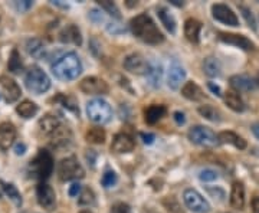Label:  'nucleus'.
<instances>
[{
	"instance_id": "4c0bfd02",
	"label": "nucleus",
	"mask_w": 259,
	"mask_h": 213,
	"mask_svg": "<svg viewBox=\"0 0 259 213\" xmlns=\"http://www.w3.org/2000/svg\"><path fill=\"white\" fill-rule=\"evenodd\" d=\"M98 4H100L104 10H107L111 16H114V18H117V19H120L121 18L120 10H118V7H117L115 3L108 1V0H101V1H98Z\"/></svg>"
},
{
	"instance_id": "f03ea898",
	"label": "nucleus",
	"mask_w": 259,
	"mask_h": 213,
	"mask_svg": "<svg viewBox=\"0 0 259 213\" xmlns=\"http://www.w3.org/2000/svg\"><path fill=\"white\" fill-rule=\"evenodd\" d=\"M52 72L60 81L77 79L82 72L81 59L75 52H68L52 65Z\"/></svg>"
},
{
	"instance_id": "e433bc0d",
	"label": "nucleus",
	"mask_w": 259,
	"mask_h": 213,
	"mask_svg": "<svg viewBox=\"0 0 259 213\" xmlns=\"http://www.w3.org/2000/svg\"><path fill=\"white\" fill-rule=\"evenodd\" d=\"M55 101H59L62 102V105L65 108H68L69 111L75 113V114H80V108H78V104H77V99L74 97H68V95H58L55 98Z\"/></svg>"
},
{
	"instance_id": "c03bdc74",
	"label": "nucleus",
	"mask_w": 259,
	"mask_h": 213,
	"mask_svg": "<svg viewBox=\"0 0 259 213\" xmlns=\"http://www.w3.org/2000/svg\"><path fill=\"white\" fill-rule=\"evenodd\" d=\"M33 6V3L30 0H23V1H16V7L20 12H26L28 9H30Z\"/></svg>"
},
{
	"instance_id": "09e8293b",
	"label": "nucleus",
	"mask_w": 259,
	"mask_h": 213,
	"mask_svg": "<svg viewBox=\"0 0 259 213\" xmlns=\"http://www.w3.org/2000/svg\"><path fill=\"white\" fill-rule=\"evenodd\" d=\"M207 87H209V90H210L213 94H216L218 97H222V91H220V88L218 87V85H215L213 82H209V85H207Z\"/></svg>"
},
{
	"instance_id": "7ed1b4c3",
	"label": "nucleus",
	"mask_w": 259,
	"mask_h": 213,
	"mask_svg": "<svg viewBox=\"0 0 259 213\" xmlns=\"http://www.w3.org/2000/svg\"><path fill=\"white\" fill-rule=\"evenodd\" d=\"M54 172V158L49 152L39 150V153L35 155V158L30 160L28 166V173L30 177L38 180H46Z\"/></svg>"
},
{
	"instance_id": "4be33fe9",
	"label": "nucleus",
	"mask_w": 259,
	"mask_h": 213,
	"mask_svg": "<svg viewBox=\"0 0 259 213\" xmlns=\"http://www.w3.org/2000/svg\"><path fill=\"white\" fill-rule=\"evenodd\" d=\"M60 125H62L60 118L59 117H55L54 114H48V116H45L39 121L40 131H42L45 136H51L57 128H59Z\"/></svg>"
},
{
	"instance_id": "a18cd8bd",
	"label": "nucleus",
	"mask_w": 259,
	"mask_h": 213,
	"mask_svg": "<svg viewBox=\"0 0 259 213\" xmlns=\"http://www.w3.org/2000/svg\"><path fill=\"white\" fill-rule=\"evenodd\" d=\"M89 19L92 20V22H95V23H101V22H104V16H102V13H101L100 10L94 9L89 13Z\"/></svg>"
},
{
	"instance_id": "dca6fc26",
	"label": "nucleus",
	"mask_w": 259,
	"mask_h": 213,
	"mask_svg": "<svg viewBox=\"0 0 259 213\" xmlns=\"http://www.w3.org/2000/svg\"><path fill=\"white\" fill-rule=\"evenodd\" d=\"M16 140V127L12 122H1L0 124V150H9V147Z\"/></svg>"
},
{
	"instance_id": "58836bf2",
	"label": "nucleus",
	"mask_w": 259,
	"mask_h": 213,
	"mask_svg": "<svg viewBox=\"0 0 259 213\" xmlns=\"http://www.w3.org/2000/svg\"><path fill=\"white\" fill-rule=\"evenodd\" d=\"M78 202H80V205H84V206H92L95 203V194L91 189H84L81 192Z\"/></svg>"
},
{
	"instance_id": "aec40b11",
	"label": "nucleus",
	"mask_w": 259,
	"mask_h": 213,
	"mask_svg": "<svg viewBox=\"0 0 259 213\" xmlns=\"http://www.w3.org/2000/svg\"><path fill=\"white\" fill-rule=\"evenodd\" d=\"M230 206L233 209H243L245 206V186L242 182H235L230 190Z\"/></svg>"
},
{
	"instance_id": "2eb2a0df",
	"label": "nucleus",
	"mask_w": 259,
	"mask_h": 213,
	"mask_svg": "<svg viewBox=\"0 0 259 213\" xmlns=\"http://www.w3.org/2000/svg\"><path fill=\"white\" fill-rule=\"evenodd\" d=\"M134 147H136V141H134V138L131 136H128V134H125V133L117 134V136L114 137L113 144H111V150L115 152V153H120V154L133 152Z\"/></svg>"
},
{
	"instance_id": "5fc2aeb1",
	"label": "nucleus",
	"mask_w": 259,
	"mask_h": 213,
	"mask_svg": "<svg viewBox=\"0 0 259 213\" xmlns=\"http://www.w3.org/2000/svg\"><path fill=\"white\" fill-rule=\"evenodd\" d=\"M172 3L176 4V6H183V3H180L179 0H172Z\"/></svg>"
},
{
	"instance_id": "9b49d317",
	"label": "nucleus",
	"mask_w": 259,
	"mask_h": 213,
	"mask_svg": "<svg viewBox=\"0 0 259 213\" xmlns=\"http://www.w3.org/2000/svg\"><path fill=\"white\" fill-rule=\"evenodd\" d=\"M124 68L136 75H147L150 71V63L141 54H131L124 59Z\"/></svg>"
},
{
	"instance_id": "9d476101",
	"label": "nucleus",
	"mask_w": 259,
	"mask_h": 213,
	"mask_svg": "<svg viewBox=\"0 0 259 213\" xmlns=\"http://www.w3.org/2000/svg\"><path fill=\"white\" fill-rule=\"evenodd\" d=\"M36 197H38V203L43 209L52 212L57 208V194L55 190L45 182H42L36 187Z\"/></svg>"
},
{
	"instance_id": "1a4fd4ad",
	"label": "nucleus",
	"mask_w": 259,
	"mask_h": 213,
	"mask_svg": "<svg viewBox=\"0 0 259 213\" xmlns=\"http://www.w3.org/2000/svg\"><path fill=\"white\" fill-rule=\"evenodd\" d=\"M80 88L82 92L88 95H105L110 91L108 84L97 77H86L81 81Z\"/></svg>"
},
{
	"instance_id": "79ce46f5",
	"label": "nucleus",
	"mask_w": 259,
	"mask_h": 213,
	"mask_svg": "<svg viewBox=\"0 0 259 213\" xmlns=\"http://www.w3.org/2000/svg\"><path fill=\"white\" fill-rule=\"evenodd\" d=\"M199 177L200 180H203V182H213V180L218 179V173L213 172V170H210V169H204V170L200 172Z\"/></svg>"
},
{
	"instance_id": "603ef678",
	"label": "nucleus",
	"mask_w": 259,
	"mask_h": 213,
	"mask_svg": "<svg viewBox=\"0 0 259 213\" xmlns=\"http://www.w3.org/2000/svg\"><path fill=\"white\" fill-rule=\"evenodd\" d=\"M25 150H26V146H25V144H16V147H15L16 154H23Z\"/></svg>"
},
{
	"instance_id": "f3484780",
	"label": "nucleus",
	"mask_w": 259,
	"mask_h": 213,
	"mask_svg": "<svg viewBox=\"0 0 259 213\" xmlns=\"http://www.w3.org/2000/svg\"><path fill=\"white\" fill-rule=\"evenodd\" d=\"M219 39L222 42L228 43V45H233V46L240 48V49H245V51H254V49H255V45H254L249 39L242 36V35L220 32Z\"/></svg>"
},
{
	"instance_id": "864d4df0",
	"label": "nucleus",
	"mask_w": 259,
	"mask_h": 213,
	"mask_svg": "<svg viewBox=\"0 0 259 213\" xmlns=\"http://www.w3.org/2000/svg\"><path fill=\"white\" fill-rule=\"evenodd\" d=\"M252 133H254V136L259 140V124H254V125H252Z\"/></svg>"
},
{
	"instance_id": "5701e85b",
	"label": "nucleus",
	"mask_w": 259,
	"mask_h": 213,
	"mask_svg": "<svg viewBox=\"0 0 259 213\" xmlns=\"http://www.w3.org/2000/svg\"><path fill=\"white\" fill-rule=\"evenodd\" d=\"M167 113V108L164 105H150L144 110V118H145V122L153 125L156 124L159 120H161L163 117L166 116Z\"/></svg>"
},
{
	"instance_id": "6e6552de",
	"label": "nucleus",
	"mask_w": 259,
	"mask_h": 213,
	"mask_svg": "<svg viewBox=\"0 0 259 213\" xmlns=\"http://www.w3.org/2000/svg\"><path fill=\"white\" fill-rule=\"evenodd\" d=\"M183 200H184V205L187 206V209L192 211V212H210V205H209V202H207L198 190H195V189H186L184 193H183Z\"/></svg>"
},
{
	"instance_id": "72a5a7b5",
	"label": "nucleus",
	"mask_w": 259,
	"mask_h": 213,
	"mask_svg": "<svg viewBox=\"0 0 259 213\" xmlns=\"http://www.w3.org/2000/svg\"><path fill=\"white\" fill-rule=\"evenodd\" d=\"M199 114L201 117H204L206 120H209V121H213V122H219L222 120V114L219 113V110H216L212 105H201V107H199Z\"/></svg>"
},
{
	"instance_id": "ddd939ff",
	"label": "nucleus",
	"mask_w": 259,
	"mask_h": 213,
	"mask_svg": "<svg viewBox=\"0 0 259 213\" xmlns=\"http://www.w3.org/2000/svg\"><path fill=\"white\" fill-rule=\"evenodd\" d=\"M0 85H1L6 102H15L22 95V90L18 85V82L9 75H1L0 77Z\"/></svg>"
},
{
	"instance_id": "cd10ccee",
	"label": "nucleus",
	"mask_w": 259,
	"mask_h": 213,
	"mask_svg": "<svg viewBox=\"0 0 259 213\" xmlns=\"http://www.w3.org/2000/svg\"><path fill=\"white\" fill-rule=\"evenodd\" d=\"M225 102H226V105L232 110V111H235V113H242L243 110H245V104H243V101H242V98L238 92H235V91H228V92H225Z\"/></svg>"
},
{
	"instance_id": "412c9836",
	"label": "nucleus",
	"mask_w": 259,
	"mask_h": 213,
	"mask_svg": "<svg viewBox=\"0 0 259 213\" xmlns=\"http://www.w3.org/2000/svg\"><path fill=\"white\" fill-rule=\"evenodd\" d=\"M201 23L196 19H187L184 22V36L192 43H199Z\"/></svg>"
},
{
	"instance_id": "f8f14e48",
	"label": "nucleus",
	"mask_w": 259,
	"mask_h": 213,
	"mask_svg": "<svg viewBox=\"0 0 259 213\" xmlns=\"http://www.w3.org/2000/svg\"><path fill=\"white\" fill-rule=\"evenodd\" d=\"M212 15L216 20H219L220 23L223 25H228V26H239V19L238 16L235 15V12L226 6V4H222V3H218V4H213L212 6Z\"/></svg>"
},
{
	"instance_id": "a878e982",
	"label": "nucleus",
	"mask_w": 259,
	"mask_h": 213,
	"mask_svg": "<svg viewBox=\"0 0 259 213\" xmlns=\"http://www.w3.org/2000/svg\"><path fill=\"white\" fill-rule=\"evenodd\" d=\"M181 95L184 98H187V99H190V101H200V99H203V97H204L201 88H200L196 82H193V81L184 84V87L181 88Z\"/></svg>"
},
{
	"instance_id": "a19ab883",
	"label": "nucleus",
	"mask_w": 259,
	"mask_h": 213,
	"mask_svg": "<svg viewBox=\"0 0 259 213\" xmlns=\"http://www.w3.org/2000/svg\"><path fill=\"white\" fill-rule=\"evenodd\" d=\"M239 10L242 12V16L245 18L246 23L249 25V28H252L254 30H258V26H257V20H255V18H254L252 12H251L248 7H245V6H239Z\"/></svg>"
},
{
	"instance_id": "3c124183",
	"label": "nucleus",
	"mask_w": 259,
	"mask_h": 213,
	"mask_svg": "<svg viewBox=\"0 0 259 213\" xmlns=\"http://www.w3.org/2000/svg\"><path fill=\"white\" fill-rule=\"evenodd\" d=\"M252 211L254 213H259V196H255L252 199Z\"/></svg>"
},
{
	"instance_id": "4468645a",
	"label": "nucleus",
	"mask_w": 259,
	"mask_h": 213,
	"mask_svg": "<svg viewBox=\"0 0 259 213\" xmlns=\"http://www.w3.org/2000/svg\"><path fill=\"white\" fill-rule=\"evenodd\" d=\"M186 78V71L183 69V66L180 65L179 62H172V65L169 66V71H167V85L177 91L181 85V82L184 81Z\"/></svg>"
},
{
	"instance_id": "c9c22d12",
	"label": "nucleus",
	"mask_w": 259,
	"mask_h": 213,
	"mask_svg": "<svg viewBox=\"0 0 259 213\" xmlns=\"http://www.w3.org/2000/svg\"><path fill=\"white\" fill-rule=\"evenodd\" d=\"M7 66H9V71L13 72V74H19L20 71H22L23 63H22V61H20V55L19 52H18V49H13V51H12Z\"/></svg>"
},
{
	"instance_id": "4d7b16f0",
	"label": "nucleus",
	"mask_w": 259,
	"mask_h": 213,
	"mask_svg": "<svg viewBox=\"0 0 259 213\" xmlns=\"http://www.w3.org/2000/svg\"><path fill=\"white\" fill-rule=\"evenodd\" d=\"M257 85H259V74H258V77H257Z\"/></svg>"
},
{
	"instance_id": "c756f323",
	"label": "nucleus",
	"mask_w": 259,
	"mask_h": 213,
	"mask_svg": "<svg viewBox=\"0 0 259 213\" xmlns=\"http://www.w3.org/2000/svg\"><path fill=\"white\" fill-rule=\"evenodd\" d=\"M203 71L207 77L216 78L220 75V63L218 59L206 58L203 62Z\"/></svg>"
},
{
	"instance_id": "39448f33",
	"label": "nucleus",
	"mask_w": 259,
	"mask_h": 213,
	"mask_svg": "<svg viewBox=\"0 0 259 213\" xmlns=\"http://www.w3.org/2000/svg\"><path fill=\"white\" fill-rule=\"evenodd\" d=\"M86 114L88 118L97 124H105L108 121H111L113 118V110L110 107L108 102H105L101 98H95L92 101L88 102L86 105Z\"/></svg>"
},
{
	"instance_id": "bb28decb",
	"label": "nucleus",
	"mask_w": 259,
	"mask_h": 213,
	"mask_svg": "<svg viewBox=\"0 0 259 213\" xmlns=\"http://www.w3.org/2000/svg\"><path fill=\"white\" fill-rule=\"evenodd\" d=\"M157 15H159L160 20H161V23L164 25V28L172 33V35H174L176 33V19H174V16L170 13V10L167 9V7H159L157 9Z\"/></svg>"
},
{
	"instance_id": "b1692460",
	"label": "nucleus",
	"mask_w": 259,
	"mask_h": 213,
	"mask_svg": "<svg viewBox=\"0 0 259 213\" xmlns=\"http://www.w3.org/2000/svg\"><path fill=\"white\" fill-rule=\"evenodd\" d=\"M230 85L238 91H252L257 88V81L246 75H233L230 78Z\"/></svg>"
},
{
	"instance_id": "6e6d98bb",
	"label": "nucleus",
	"mask_w": 259,
	"mask_h": 213,
	"mask_svg": "<svg viewBox=\"0 0 259 213\" xmlns=\"http://www.w3.org/2000/svg\"><path fill=\"white\" fill-rule=\"evenodd\" d=\"M80 213H94V212H91L89 209H84V211H81Z\"/></svg>"
},
{
	"instance_id": "8fccbe9b",
	"label": "nucleus",
	"mask_w": 259,
	"mask_h": 213,
	"mask_svg": "<svg viewBox=\"0 0 259 213\" xmlns=\"http://www.w3.org/2000/svg\"><path fill=\"white\" fill-rule=\"evenodd\" d=\"M174 120H176V122H177L179 125L184 124V121H186V118H184V114H183V113H180V111L174 113Z\"/></svg>"
},
{
	"instance_id": "7c9ffc66",
	"label": "nucleus",
	"mask_w": 259,
	"mask_h": 213,
	"mask_svg": "<svg viewBox=\"0 0 259 213\" xmlns=\"http://www.w3.org/2000/svg\"><path fill=\"white\" fill-rule=\"evenodd\" d=\"M26 49L35 58H43L45 57V51H46V48H45V45L42 43L40 39H30L28 42V45H26Z\"/></svg>"
},
{
	"instance_id": "f257e3e1",
	"label": "nucleus",
	"mask_w": 259,
	"mask_h": 213,
	"mask_svg": "<svg viewBox=\"0 0 259 213\" xmlns=\"http://www.w3.org/2000/svg\"><path fill=\"white\" fill-rule=\"evenodd\" d=\"M130 28H131V32L134 33V36H137L145 43L159 45L164 40V35L157 28L154 20L151 19L147 13H141L139 16H136L134 19H131Z\"/></svg>"
},
{
	"instance_id": "2f4dec72",
	"label": "nucleus",
	"mask_w": 259,
	"mask_h": 213,
	"mask_svg": "<svg viewBox=\"0 0 259 213\" xmlns=\"http://www.w3.org/2000/svg\"><path fill=\"white\" fill-rule=\"evenodd\" d=\"M105 137L107 134H105L104 128H101V127H91L85 134L86 141L92 143V144H102L105 141Z\"/></svg>"
},
{
	"instance_id": "37998d69",
	"label": "nucleus",
	"mask_w": 259,
	"mask_h": 213,
	"mask_svg": "<svg viewBox=\"0 0 259 213\" xmlns=\"http://www.w3.org/2000/svg\"><path fill=\"white\" fill-rule=\"evenodd\" d=\"M110 213H131V208L127 205V203H115V205H113V208H111V211Z\"/></svg>"
},
{
	"instance_id": "20e7f679",
	"label": "nucleus",
	"mask_w": 259,
	"mask_h": 213,
	"mask_svg": "<svg viewBox=\"0 0 259 213\" xmlns=\"http://www.w3.org/2000/svg\"><path fill=\"white\" fill-rule=\"evenodd\" d=\"M25 84H26V88L36 95L46 92L51 88V79L39 66H32L28 71L25 77Z\"/></svg>"
},
{
	"instance_id": "ea45409f",
	"label": "nucleus",
	"mask_w": 259,
	"mask_h": 213,
	"mask_svg": "<svg viewBox=\"0 0 259 213\" xmlns=\"http://www.w3.org/2000/svg\"><path fill=\"white\" fill-rule=\"evenodd\" d=\"M117 175H115V172H113V170H107L104 176H102V179H101V183H102V186L104 187H113L115 183H117Z\"/></svg>"
},
{
	"instance_id": "49530a36",
	"label": "nucleus",
	"mask_w": 259,
	"mask_h": 213,
	"mask_svg": "<svg viewBox=\"0 0 259 213\" xmlns=\"http://www.w3.org/2000/svg\"><path fill=\"white\" fill-rule=\"evenodd\" d=\"M81 193V184L80 183H74L71 187H69V194L72 196V197H75V196H78Z\"/></svg>"
},
{
	"instance_id": "0eeeda50",
	"label": "nucleus",
	"mask_w": 259,
	"mask_h": 213,
	"mask_svg": "<svg viewBox=\"0 0 259 213\" xmlns=\"http://www.w3.org/2000/svg\"><path fill=\"white\" fill-rule=\"evenodd\" d=\"M189 140L198 146H201V147H215L219 144L218 136L210 128L203 127V125H196V127L190 128Z\"/></svg>"
},
{
	"instance_id": "423d86ee",
	"label": "nucleus",
	"mask_w": 259,
	"mask_h": 213,
	"mask_svg": "<svg viewBox=\"0 0 259 213\" xmlns=\"http://www.w3.org/2000/svg\"><path fill=\"white\" fill-rule=\"evenodd\" d=\"M58 175L60 180L68 182V180H80L85 176V170L81 166L77 157L71 155L63 160H60L58 164Z\"/></svg>"
},
{
	"instance_id": "393cba45",
	"label": "nucleus",
	"mask_w": 259,
	"mask_h": 213,
	"mask_svg": "<svg viewBox=\"0 0 259 213\" xmlns=\"http://www.w3.org/2000/svg\"><path fill=\"white\" fill-rule=\"evenodd\" d=\"M219 143L222 144H232L239 150H245L246 149V141L238 134H235L233 131H222L218 134Z\"/></svg>"
},
{
	"instance_id": "f704fd0d",
	"label": "nucleus",
	"mask_w": 259,
	"mask_h": 213,
	"mask_svg": "<svg viewBox=\"0 0 259 213\" xmlns=\"http://www.w3.org/2000/svg\"><path fill=\"white\" fill-rule=\"evenodd\" d=\"M161 74H163V69H161V65H160V63L150 65V71H148V74H147V78H148L151 87H154V88L160 87V82H161Z\"/></svg>"
},
{
	"instance_id": "473e14b6",
	"label": "nucleus",
	"mask_w": 259,
	"mask_h": 213,
	"mask_svg": "<svg viewBox=\"0 0 259 213\" xmlns=\"http://www.w3.org/2000/svg\"><path fill=\"white\" fill-rule=\"evenodd\" d=\"M0 184H1L3 192L9 196V199H10V200H12L16 206H22V196H20L19 190H18L13 184H10V183L0 182Z\"/></svg>"
},
{
	"instance_id": "c85d7f7f",
	"label": "nucleus",
	"mask_w": 259,
	"mask_h": 213,
	"mask_svg": "<svg viewBox=\"0 0 259 213\" xmlns=\"http://www.w3.org/2000/svg\"><path fill=\"white\" fill-rule=\"evenodd\" d=\"M16 113L23 118H32L38 113V105L35 102L29 101V99H25L16 107Z\"/></svg>"
},
{
	"instance_id": "6ab92c4d",
	"label": "nucleus",
	"mask_w": 259,
	"mask_h": 213,
	"mask_svg": "<svg viewBox=\"0 0 259 213\" xmlns=\"http://www.w3.org/2000/svg\"><path fill=\"white\" fill-rule=\"evenodd\" d=\"M49 137H51V141H49L51 146L55 147V149H58V147H62V146H66L71 141L72 133H71L69 127H66V125L62 124L59 128H57Z\"/></svg>"
},
{
	"instance_id": "de8ad7c7",
	"label": "nucleus",
	"mask_w": 259,
	"mask_h": 213,
	"mask_svg": "<svg viewBox=\"0 0 259 213\" xmlns=\"http://www.w3.org/2000/svg\"><path fill=\"white\" fill-rule=\"evenodd\" d=\"M140 136H141L143 141H144L145 144H151V143L154 141V138H156V137H154V134H145V133H141Z\"/></svg>"
},
{
	"instance_id": "a211bd4d",
	"label": "nucleus",
	"mask_w": 259,
	"mask_h": 213,
	"mask_svg": "<svg viewBox=\"0 0 259 213\" xmlns=\"http://www.w3.org/2000/svg\"><path fill=\"white\" fill-rule=\"evenodd\" d=\"M59 40L62 43H74L77 46L82 45V36L80 29L75 25H68L59 32Z\"/></svg>"
}]
</instances>
